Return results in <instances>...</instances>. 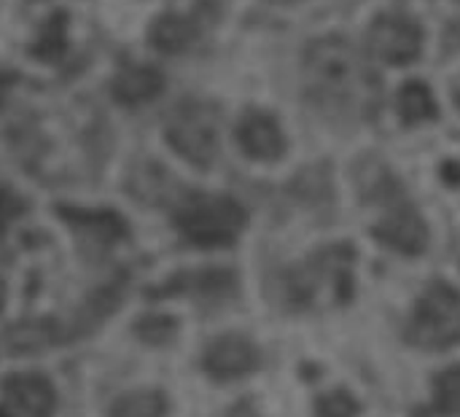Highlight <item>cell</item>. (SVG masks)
I'll return each instance as SVG.
<instances>
[{
  "mask_svg": "<svg viewBox=\"0 0 460 417\" xmlns=\"http://www.w3.org/2000/svg\"><path fill=\"white\" fill-rule=\"evenodd\" d=\"M305 75L321 108L345 119H364L375 111L380 81L345 38H321L307 49Z\"/></svg>",
  "mask_w": 460,
  "mask_h": 417,
  "instance_id": "obj_1",
  "label": "cell"
},
{
  "mask_svg": "<svg viewBox=\"0 0 460 417\" xmlns=\"http://www.w3.org/2000/svg\"><path fill=\"white\" fill-rule=\"evenodd\" d=\"M353 264L356 251L348 243L321 248L302 267H294L283 275V294L291 307H310L318 302L321 291H326L329 302L345 305L350 302L353 286Z\"/></svg>",
  "mask_w": 460,
  "mask_h": 417,
  "instance_id": "obj_2",
  "label": "cell"
},
{
  "mask_svg": "<svg viewBox=\"0 0 460 417\" xmlns=\"http://www.w3.org/2000/svg\"><path fill=\"white\" fill-rule=\"evenodd\" d=\"M407 340L426 350H447L460 342V291L434 280L415 305L407 324Z\"/></svg>",
  "mask_w": 460,
  "mask_h": 417,
  "instance_id": "obj_3",
  "label": "cell"
},
{
  "mask_svg": "<svg viewBox=\"0 0 460 417\" xmlns=\"http://www.w3.org/2000/svg\"><path fill=\"white\" fill-rule=\"evenodd\" d=\"M178 229L194 245H229L240 237L248 224L245 208L232 197H213L199 194L181 205L178 210Z\"/></svg>",
  "mask_w": 460,
  "mask_h": 417,
  "instance_id": "obj_4",
  "label": "cell"
},
{
  "mask_svg": "<svg viewBox=\"0 0 460 417\" xmlns=\"http://www.w3.org/2000/svg\"><path fill=\"white\" fill-rule=\"evenodd\" d=\"M164 135L175 154L197 167H208L218 156V113L208 102H183L170 116Z\"/></svg>",
  "mask_w": 460,
  "mask_h": 417,
  "instance_id": "obj_5",
  "label": "cell"
},
{
  "mask_svg": "<svg viewBox=\"0 0 460 417\" xmlns=\"http://www.w3.org/2000/svg\"><path fill=\"white\" fill-rule=\"evenodd\" d=\"M369 49L388 65H410L420 57L426 32L407 11H383L372 19L367 32Z\"/></svg>",
  "mask_w": 460,
  "mask_h": 417,
  "instance_id": "obj_6",
  "label": "cell"
},
{
  "mask_svg": "<svg viewBox=\"0 0 460 417\" xmlns=\"http://www.w3.org/2000/svg\"><path fill=\"white\" fill-rule=\"evenodd\" d=\"M385 205H388V210L372 226V237L394 251L407 253V256L423 253L429 248V226H426L423 216L404 197H396Z\"/></svg>",
  "mask_w": 460,
  "mask_h": 417,
  "instance_id": "obj_7",
  "label": "cell"
},
{
  "mask_svg": "<svg viewBox=\"0 0 460 417\" xmlns=\"http://www.w3.org/2000/svg\"><path fill=\"white\" fill-rule=\"evenodd\" d=\"M261 364L259 348L243 334H221L205 348L202 367L216 380H234L256 372Z\"/></svg>",
  "mask_w": 460,
  "mask_h": 417,
  "instance_id": "obj_8",
  "label": "cell"
},
{
  "mask_svg": "<svg viewBox=\"0 0 460 417\" xmlns=\"http://www.w3.org/2000/svg\"><path fill=\"white\" fill-rule=\"evenodd\" d=\"M237 143L245 151V156L256 162H275L286 154V135L278 119L264 111L243 113L237 124Z\"/></svg>",
  "mask_w": 460,
  "mask_h": 417,
  "instance_id": "obj_9",
  "label": "cell"
},
{
  "mask_svg": "<svg viewBox=\"0 0 460 417\" xmlns=\"http://www.w3.org/2000/svg\"><path fill=\"white\" fill-rule=\"evenodd\" d=\"M3 394L5 399L22 410V415L27 417H51L57 407V394L51 388V383L43 375L35 372H19V375H8L3 380Z\"/></svg>",
  "mask_w": 460,
  "mask_h": 417,
  "instance_id": "obj_10",
  "label": "cell"
},
{
  "mask_svg": "<svg viewBox=\"0 0 460 417\" xmlns=\"http://www.w3.org/2000/svg\"><path fill=\"white\" fill-rule=\"evenodd\" d=\"M121 297H124V286L121 283H108L97 291H92L84 305L73 313V318L65 324L62 329V342L65 340H75V337H84V334H92L102 321L111 318V313L121 305Z\"/></svg>",
  "mask_w": 460,
  "mask_h": 417,
  "instance_id": "obj_11",
  "label": "cell"
},
{
  "mask_svg": "<svg viewBox=\"0 0 460 417\" xmlns=\"http://www.w3.org/2000/svg\"><path fill=\"white\" fill-rule=\"evenodd\" d=\"M237 291V278L232 270H197V272H181L175 280L162 286L154 297H202V299H224Z\"/></svg>",
  "mask_w": 460,
  "mask_h": 417,
  "instance_id": "obj_12",
  "label": "cell"
},
{
  "mask_svg": "<svg viewBox=\"0 0 460 417\" xmlns=\"http://www.w3.org/2000/svg\"><path fill=\"white\" fill-rule=\"evenodd\" d=\"M164 89V75L151 65H132L113 75L111 94L121 105H143L154 97H159Z\"/></svg>",
  "mask_w": 460,
  "mask_h": 417,
  "instance_id": "obj_13",
  "label": "cell"
},
{
  "mask_svg": "<svg viewBox=\"0 0 460 417\" xmlns=\"http://www.w3.org/2000/svg\"><path fill=\"white\" fill-rule=\"evenodd\" d=\"M148 40L156 51L181 54L197 40V22L178 11H164L148 24Z\"/></svg>",
  "mask_w": 460,
  "mask_h": 417,
  "instance_id": "obj_14",
  "label": "cell"
},
{
  "mask_svg": "<svg viewBox=\"0 0 460 417\" xmlns=\"http://www.w3.org/2000/svg\"><path fill=\"white\" fill-rule=\"evenodd\" d=\"M57 213L75 232H84V235L105 240V243H113L127 235V221L116 210H84V208H73V205H57Z\"/></svg>",
  "mask_w": 460,
  "mask_h": 417,
  "instance_id": "obj_15",
  "label": "cell"
},
{
  "mask_svg": "<svg viewBox=\"0 0 460 417\" xmlns=\"http://www.w3.org/2000/svg\"><path fill=\"white\" fill-rule=\"evenodd\" d=\"M3 342L11 353H38L54 342H62V329L57 326V321H49V318L19 321L5 329Z\"/></svg>",
  "mask_w": 460,
  "mask_h": 417,
  "instance_id": "obj_16",
  "label": "cell"
},
{
  "mask_svg": "<svg viewBox=\"0 0 460 417\" xmlns=\"http://www.w3.org/2000/svg\"><path fill=\"white\" fill-rule=\"evenodd\" d=\"M437 100L423 81H407L399 92V116L404 124H420L437 119Z\"/></svg>",
  "mask_w": 460,
  "mask_h": 417,
  "instance_id": "obj_17",
  "label": "cell"
},
{
  "mask_svg": "<svg viewBox=\"0 0 460 417\" xmlns=\"http://www.w3.org/2000/svg\"><path fill=\"white\" fill-rule=\"evenodd\" d=\"M65 43H67V16L62 11H54L40 22L38 35L32 40V54L38 59H57L65 51Z\"/></svg>",
  "mask_w": 460,
  "mask_h": 417,
  "instance_id": "obj_18",
  "label": "cell"
},
{
  "mask_svg": "<svg viewBox=\"0 0 460 417\" xmlns=\"http://www.w3.org/2000/svg\"><path fill=\"white\" fill-rule=\"evenodd\" d=\"M167 399L159 391H132L116 399L111 417H164Z\"/></svg>",
  "mask_w": 460,
  "mask_h": 417,
  "instance_id": "obj_19",
  "label": "cell"
},
{
  "mask_svg": "<svg viewBox=\"0 0 460 417\" xmlns=\"http://www.w3.org/2000/svg\"><path fill=\"white\" fill-rule=\"evenodd\" d=\"M431 413L434 415H458L460 413V364L434 377Z\"/></svg>",
  "mask_w": 460,
  "mask_h": 417,
  "instance_id": "obj_20",
  "label": "cell"
},
{
  "mask_svg": "<svg viewBox=\"0 0 460 417\" xmlns=\"http://www.w3.org/2000/svg\"><path fill=\"white\" fill-rule=\"evenodd\" d=\"M178 332V324L167 315H146L135 324V334L148 345H167Z\"/></svg>",
  "mask_w": 460,
  "mask_h": 417,
  "instance_id": "obj_21",
  "label": "cell"
},
{
  "mask_svg": "<svg viewBox=\"0 0 460 417\" xmlns=\"http://www.w3.org/2000/svg\"><path fill=\"white\" fill-rule=\"evenodd\" d=\"M358 402L348 391H329L318 396L315 402V417H356Z\"/></svg>",
  "mask_w": 460,
  "mask_h": 417,
  "instance_id": "obj_22",
  "label": "cell"
},
{
  "mask_svg": "<svg viewBox=\"0 0 460 417\" xmlns=\"http://www.w3.org/2000/svg\"><path fill=\"white\" fill-rule=\"evenodd\" d=\"M22 210H24V200H22L13 189L0 186V232H3L13 218H19Z\"/></svg>",
  "mask_w": 460,
  "mask_h": 417,
  "instance_id": "obj_23",
  "label": "cell"
},
{
  "mask_svg": "<svg viewBox=\"0 0 460 417\" xmlns=\"http://www.w3.org/2000/svg\"><path fill=\"white\" fill-rule=\"evenodd\" d=\"M442 178L450 186H460V162H445L442 164Z\"/></svg>",
  "mask_w": 460,
  "mask_h": 417,
  "instance_id": "obj_24",
  "label": "cell"
},
{
  "mask_svg": "<svg viewBox=\"0 0 460 417\" xmlns=\"http://www.w3.org/2000/svg\"><path fill=\"white\" fill-rule=\"evenodd\" d=\"M226 417H259V413H256V407H253L248 399H243V402H237V404L226 413Z\"/></svg>",
  "mask_w": 460,
  "mask_h": 417,
  "instance_id": "obj_25",
  "label": "cell"
},
{
  "mask_svg": "<svg viewBox=\"0 0 460 417\" xmlns=\"http://www.w3.org/2000/svg\"><path fill=\"white\" fill-rule=\"evenodd\" d=\"M8 86H11V75L0 67V105L5 102V94H8Z\"/></svg>",
  "mask_w": 460,
  "mask_h": 417,
  "instance_id": "obj_26",
  "label": "cell"
},
{
  "mask_svg": "<svg viewBox=\"0 0 460 417\" xmlns=\"http://www.w3.org/2000/svg\"><path fill=\"white\" fill-rule=\"evenodd\" d=\"M453 97H456V105L460 108V75L456 78V84H453Z\"/></svg>",
  "mask_w": 460,
  "mask_h": 417,
  "instance_id": "obj_27",
  "label": "cell"
},
{
  "mask_svg": "<svg viewBox=\"0 0 460 417\" xmlns=\"http://www.w3.org/2000/svg\"><path fill=\"white\" fill-rule=\"evenodd\" d=\"M3 305H5V283L0 280V310H3Z\"/></svg>",
  "mask_w": 460,
  "mask_h": 417,
  "instance_id": "obj_28",
  "label": "cell"
},
{
  "mask_svg": "<svg viewBox=\"0 0 460 417\" xmlns=\"http://www.w3.org/2000/svg\"><path fill=\"white\" fill-rule=\"evenodd\" d=\"M0 417H8V415H5V413H3V410H0Z\"/></svg>",
  "mask_w": 460,
  "mask_h": 417,
  "instance_id": "obj_29",
  "label": "cell"
}]
</instances>
